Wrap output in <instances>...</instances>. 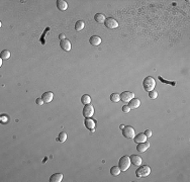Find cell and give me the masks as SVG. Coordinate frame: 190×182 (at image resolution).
I'll list each match as a JSON object with an SVG mask.
<instances>
[{
  "label": "cell",
  "instance_id": "cell-21",
  "mask_svg": "<svg viewBox=\"0 0 190 182\" xmlns=\"http://www.w3.org/2000/svg\"><path fill=\"white\" fill-rule=\"evenodd\" d=\"M81 102L83 103L84 105L90 104V102H91V97L88 94H84L83 96L81 97Z\"/></svg>",
  "mask_w": 190,
  "mask_h": 182
},
{
  "label": "cell",
  "instance_id": "cell-26",
  "mask_svg": "<svg viewBox=\"0 0 190 182\" xmlns=\"http://www.w3.org/2000/svg\"><path fill=\"white\" fill-rule=\"evenodd\" d=\"M149 97L151 99H156L158 97V92L155 91V90H152V91H149Z\"/></svg>",
  "mask_w": 190,
  "mask_h": 182
},
{
  "label": "cell",
  "instance_id": "cell-14",
  "mask_svg": "<svg viewBox=\"0 0 190 182\" xmlns=\"http://www.w3.org/2000/svg\"><path fill=\"white\" fill-rule=\"evenodd\" d=\"M64 178L62 173H55L51 176L50 178V182H61Z\"/></svg>",
  "mask_w": 190,
  "mask_h": 182
},
{
  "label": "cell",
  "instance_id": "cell-19",
  "mask_svg": "<svg viewBox=\"0 0 190 182\" xmlns=\"http://www.w3.org/2000/svg\"><path fill=\"white\" fill-rule=\"evenodd\" d=\"M84 26H85L84 21H82V20H78V21L75 24V30H77V32H81V30L84 28Z\"/></svg>",
  "mask_w": 190,
  "mask_h": 182
},
{
  "label": "cell",
  "instance_id": "cell-9",
  "mask_svg": "<svg viewBox=\"0 0 190 182\" xmlns=\"http://www.w3.org/2000/svg\"><path fill=\"white\" fill-rule=\"evenodd\" d=\"M149 148H150V144L146 141V142H144V143H140L139 145H138L137 150H138V152H140V153H144Z\"/></svg>",
  "mask_w": 190,
  "mask_h": 182
},
{
  "label": "cell",
  "instance_id": "cell-7",
  "mask_svg": "<svg viewBox=\"0 0 190 182\" xmlns=\"http://www.w3.org/2000/svg\"><path fill=\"white\" fill-rule=\"evenodd\" d=\"M132 98H135V94L130 91H124L120 94V100L124 102H130Z\"/></svg>",
  "mask_w": 190,
  "mask_h": 182
},
{
  "label": "cell",
  "instance_id": "cell-8",
  "mask_svg": "<svg viewBox=\"0 0 190 182\" xmlns=\"http://www.w3.org/2000/svg\"><path fill=\"white\" fill-rule=\"evenodd\" d=\"M60 47L63 49V51L69 52V51H71L72 46H71V43L68 40L65 39V40H63V41H60Z\"/></svg>",
  "mask_w": 190,
  "mask_h": 182
},
{
  "label": "cell",
  "instance_id": "cell-18",
  "mask_svg": "<svg viewBox=\"0 0 190 182\" xmlns=\"http://www.w3.org/2000/svg\"><path fill=\"white\" fill-rule=\"evenodd\" d=\"M94 19H95L96 22H98V24H103L105 21V19H106V17L102 13H96V14L94 15Z\"/></svg>",
  "mask_w": 190,
  "mask_h": 182
},
{
  "label": "cell",
  "instance_id": "cell-4",
  "mask_svg": "<svg viewBox=\"0 0 190 182\" xmlns=\"http://www.w3.org/2000/svg\"><path fill=\"white\" fill-rule=\"evenodd\" d=\"M122 135H124V137L126 138V139H134L136 136V131L132 126H124V129L122 130Z\"/></svg>",
  "mask_w": 190,
  "mask_h": 182
},
{
  "label": "cell",
  "instance_id": "cell-10",
  "mask_svg": "<svg viewBox=\"0 0 190 182\" xmlns=\"http://www.w3.org/2000/svg\"><path fill=\"white\" fill-rule=\"evenodd\" d=\"M130 159L132 164H134L135 166H140L142 164V162H143L142 158L140 156H138V155H132Z\"/></svg>",
  "mask_w": 190,
  "mask_h": 182
},
{
  "label": "cell",
  "instance_id": "cell-6",
  "mask_svg": "<svg viewBox=\"0 0 190 182\" xmlns=\"http://www.w3.org/2000/svg\"><path fill=\"white\" fill-rule=\"evenodd\" d=\"M94 114V107L91 104L85 105L83 108V116L85 118H90Z\"/></svg>",
  "mask_w": 190,
  "mask_h": 182
},
{
  "label": "cell",
  "instance_id": "cell-25",
  "mask_svg": "<svg viewBox=\"0 0 190 182\" xmlns=\"http://www.w3.org/2000/svg\"><path fill=\"white\" fill-rule=\"evenodd\" d=\"M158 78H159V80H160L161 82H163V83H165V84H170V85H172V86H176V82H175V81H167V80L163 79V77H161L160 75L158 76Z\"/></svg>",
  "mask_w": 190,
  "mask_h": 182
},
{
  "label": "cell",
  "instance_id": "cell-1",
  "mask_svg": "<svg viewBox=\"0 0 190 182\" xmlns=\"http://www.w3.org/2000/svg\"><path fill=\"white\" fill-rule=\"evenodd\" d=\"M143 86H144V89L149 92V91L154 90L155 86H156V81H155V79L152 77V76H148V77H146L145 79H144Z\"/></svg>",
  "mask_w": 190,
  "mask_h": 182
},
{
  "label": "cell",
  "instance_id": "cell-20",
  "mask_svg": "<svg viewBox=\"0 0 190 182\" xmlns=\"http://www.w3.org/2000/svg\"><path fill=\"white\" fill-rule=\"evenodd\" d=\"M120 168L118 167V166H113V167H111V169H110V173H111V175H113V176H118L120 174Z\"/></svg>",
  "mask_w": 190,
  "mask_h": 182
},
{
  "label": "cell",
  "instance_id": "cell-27",
  "mask_svg": "<svg viewBox=\"0 0 190 182\" xmlns=\"http://www.w3.org/2000/svg\"><path fill=\"white\" fill-rule=\"evenodd\" d=\"M122 111H124V113H128V112L130 111V106H128V105H124V106H122Z\"/></svg>",
  "mask_w": 190,
  "mask_h": 182
},
{
  "label": "cell",
  "instance_id": "cell-17",
  "mask_svg": "<svg viewBox=\"0 0 190 182\" xmlns=\"http://www.w3.org/2000/svg\"><path fill=\"white\" fill-rule=\"evenodd\" d=\"M89 43L94 47H96V46H99L101 44V39L98 36H92L89 40Z\"/></svg>",
  "mask_w": 190,
  "mask_h": 182
},
{
  "label": "cell",
  "instance_id": "cell-24",
  "mask_svg": "<svg viewBox=\"0 0 190 182\" xmlns=\"http://www.w3.org/2000/svg\"><path fill=\"white\" fill-rule=\"evenodd\" d=\"M10 58V52L7 51V50H3L1 52V59H9Z\"/></svg>",
  "mask_w": 190,
  "mask_h": 182
},
{
  "label": "cell",
  "instance_id": "cell-12",
  "mask_svg": "<svg viewBox=\"0 0 190 182\" xmlns=\"http://www.w3.org/2000/svg\"><path fill=\"white\" fill-rule=\"evenodd\" d=\"M42 98H43V100L45 101V102L49 103V102H51V101L53 100V98H54V93L51 92V91H47V92H45V93L43 94Z\"/></svg>",
  "mask_w": 190,
  "mask_h": 182
},
{
  "label": "cell",
  "instance_id": "cell-15",
  "mask_svg": "<svg viewBox=\"0 0 190 182\" xmlns=\"http://www.w3.org/2000/svg\"><path fill=\"white\" fill-rule=\"evenodd\" d=\"M84 124H85V126L88 130L94 132V129H95V122H94L93 120H91V118H86Z\"/></svg>",
  "mask_w": 190,
  "mask_h": 182
},
{
  "label": "cell",
  "instance_id": "cell-28",
  "mask_svg": "<svg viewBox=\"0 0 190 182\" xmlns=\"http://www.w3.org/2000/svg\"><path fill=\"white\" fill-rule=\"evenodd\" d=\"M36 104L38 105H43L44 103H45V101L43 100V98H38L36 100Z\"/></svg>",
  "mask_w": 190,
  "mask_h": 182
},
{
  "label": "cell",
  "instance_id": "cell-22",
  "mask_svg": "<svg viewBox=\"0 0 190 182\" xmlns=\"http://www.w3.org/2000/svg\"><path fill=\"white\" fill-rule=\"evenodd\" d=\"M66 140H67V134L65 132H61L59 134V137L57 138V141L60 142V143H64V142H66Z\"/></svg>",
  "mask_w": 190,
  "mask_h": 182
},
{
  "label": "cell",
  "instance_id": "cell-23",
  "mask_svg": "<svg viewBox=\"0 0 190 182\" xmlns=\"http://www.w3.org/2000/svg\"><path fill=\"white\" fill-rule=\"evenodd\" d=\"M110 100L112 102H120V95L118 93H112L110 95Z\"/></svg>",
  "mask_w": 190,
  "mask_h": 182
},
{
  "label": "cell",
  "instance_id": "cell-2",
  "mask_svg": "<svg viewBox=\"0 0 190 182\" xmlns=\"http://www.w3.org/2000/svg\"><path fill=\"white\" fill-rule=\"evenodd\" d=\"M130 159L128 156H122V158L120 159V162H118V167L120 168L122 171H126L128 168L130 167Z\"/></svg>",
  "mask_w": 190,
  "mask_h": 182
},
{
  "label": "cell",
  "instance_id": "cell-13",
  "mask_svg": "<svg viewBox=\"0 0 190 182\" xmlns=\"http://www.w3.org/2000/svg\"><path fill=\"white\" fill-rule=\"evenodd\" d=\"M57 7H58L59 10L65 11L68 8V3L64 0H57Z\"/></svg>",
  "mask_w": 190,
  "mask_h": 182
},
{
  "label": "cell",
  "instance_id": "cell-31",
  "mask_svg": "<svg viewBox=\"0 0 190 182\" xmlns=\"http://www.w3.org/2000/svg\"><path fill=\"white\" fill-rule=\"evenodd\" d=\"M124 126H124V124H122V126H120V130H122H122L124 129Z\"/></svg>",
  "mask_w": 190,
  "mask_h": 182
},
{
  "label": "cell",
  "instance_id": "cell-3",
  "mask_svg": "<svg viewBox=\"0 0 190 182\" xmlns=\"http://www.w3.org/2000/svg\"><path fill=\"white\" fill-rule=\"evenodd\" d=\"M152 170L151 168L148 165H143L140 168H138L137 171H136V174H137V177L142 178V177H147L151 174Z\"/></svg>",
  "mask_w": 190,
  "mask_h": 182
},
{
  "label": "cell",
  "instance_id": "cell-30",
  "mask_svg": "<svg viewBox=\"0 0 190 182\" xmlns=\"http://www.w3.org/2000/svg\"><path fill=\"white\" fill-rule=\"evenodd\" d=\"M59 39H60V41H63V40H65V34H61L60 36H59Z\"/></svg>",
  "mask_w": 190,
  "mask_h": 182
},
{
  "label": "cell",
  "instance_id": "cell-11",
  "mask_svg": "<svg viewBox=\"0 0 190 182\" xmlns=\"http://www.w3.org/2000/svg\"><path fill=\"white\" fill-rule=\"evenodd\" d=\"M140 105H141V100L138 98H132V100L130 101V103H128V106H130V109L138 108V107H140Z\"/></svg>",
  "mask_w": 190,
  "mask_h": 182
},
{
  "label": "cell",
  "instance_id": "cell-29",
  "mask_svg": "<svg viewBox=\"0 0 190 182\" xmlns=\"http://www.w3.org/2000/svg\"><path fill=\"white\" fill-rule=\"evenodd\" d=\"M145 135H146V137H147V138L152 137V131H151V130H147V131L145 132Z\"/></svg>",
  "mask_w": 190,
  "mask_h": 182
},
{
  "label": "cell",
  "instance_id": "cell-5",
  "mask_svg": "<svg viewBox=\"0 0 190 182\" xmlns=\"http://www.w3.org/2000/svg\"><path fill=\"white\" fill-rule=\"evenodd\" d=\"M104 24L107 28H109V30H114V28H118V22L116 21L114 18H111V17L105 19Z\"/></svg>",
  "mask_w": 190,
  "mask_h": 182
},
{
  "label": "cell",
  "instance_id": "cell-16",
  "mask_svg": "<svg viewBox=\"0 0 190 182\" xmlns=\"http://www.w3.org/2000/svg\"><path fill=\"white\" fill-rule=\"evenodd\" d=\"M134 141H135V143H144V142L147 141V137H146L145 134L141 133V134H138L137 136H135V138H134Z\"/></svg>",
  "mask_w": 190,
  "mask_h": 182
}]
</instances>
